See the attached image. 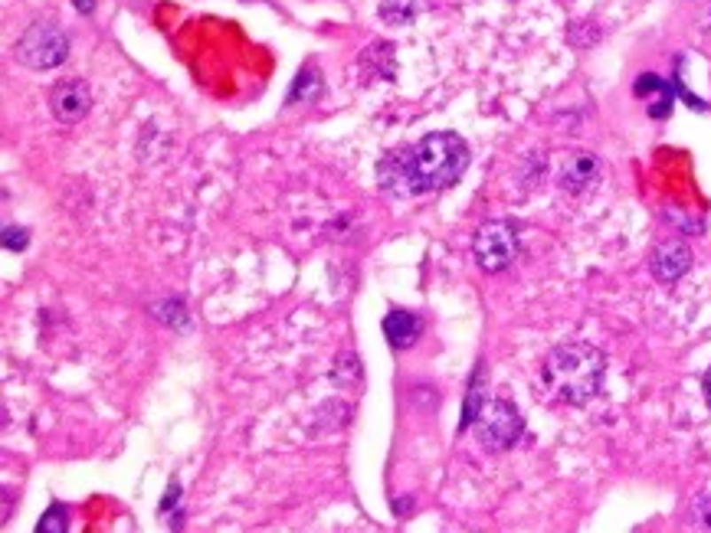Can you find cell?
I'll list each match as a JSON object with an SVG mask.
<instances>
[{
	"label": "cell",
	"mask_w": 711,
	"mask_h": 533,
	"mask_svg": "<svg viewBox=\"0 0 711 533\" xmlns=\"http://www.w3.org/2000/svg\"><path fill=\"white\" fill-rule=\"evenodd\" d=\"M469 167V144L453 131L426 135L413 148L390 151L378 164L380 187L394 197H417L449 187Z\"/></svg>",
	"instance_id": "1"
},
{
	"label": "cell",
	"mask_w": 711,
	"mask_h": 533,
	"mask_svg": "<svg viewBox=\"0 0 711 533\" xmlns=\"http://www.w3.org/2000/svg\"><path fill=\"white\" fill-rule=\"evenodd\" d=\"M541 376H544V386L551 390L554 399L567 406H587L593 396H600V390H604L606 357L593 344H560L544 357Z\"/></svg>",
	"instance_id": "2"
},
{
	"label": "cell",
	"mask_w": 711,
	"mask_h": 533,
	"mask_svg": "<svg viewBox=\"0 0 711 533\" xmlns=\"http://www.w3.org/2000/svg\"><path fill=\"white\" fill-rule=\"evenodd\" d=\"M13 56H17V63L30 66V69H56L69 56V36L56 23L40 20L17 40Z\"/></svg>",
	"instance_id": "3"
},
{
	"label": "cell",
	"mask_w": 711,
	"mask_h": 533,
	"mask_svg": "<svg viewBox=\"0 0 711 533\" xmlns=\"http://www.w3.org/2000/svg\"><path fill=\"white\" fill-rule=\"evenodd\" d=\"M475 436L485 448L505 452L521 436V413L508 399H485L475 413Z\"/></svg>",
	"instance_id": "4"
},
{
	"label": "cell",
	"mask_w": 711,
	"mask_h": 533,
	"mask_svg": "<svg viewBox=\"0 0 711 533\" xmlns=\"http://www.w3.org/2000/svg\"><path fill=\"white\" fill-rule=\"evenodd\" d=\"M475 262L482 272H505L518 259V233L515 226L505 220H492V223L479 226L473 239Z\"/></svg>",
	"instance_id": "5"
},
{
	"label": "cell",
	"mask_w": 711,
	"mask_h": 533,
	"mask_svg": "<svg viewBox=\"0 0 711 533\" xmlns=\"http://www.w3.org/2000/svg\"><path fill=\"white\" fill-rule=\"evenodd\" d=\"M600 181V160L590 151H564L558 160V183L567 193L590 190Z\"/></svg>",
	"instance_id": "6"
},
{
	"label": "cell",
	"mask_w": 711,
	"mask_h": 533,
	"mask_svg": "<svg viewBox=\"0 0 711 533\" xmlns=\"http://www.w3.org/2000/svg\"><path fill=\"white\" fill-rule=\"evenodd\" d=\"M50 108H53V115L63 121V125H76L82 118L89 115V108H92V92L82 79H66L59 86L53 89V96H50Z\"/></svg>",
	"instance_id": "7"
},
{
	"label": "cell",
	"mask_w": 711,
	"mask_h": 533,
	"mask_svg": "<svg viewBox=\"0 0 711 533\" xmlns=\"http://www.w3.org/2000/svg\"><path fill=\"white\" fill-rule=\"evenodd\" d=\"M649 268H652L656 282L676 285V282L691 268V249L682 243V239H666V243H659L656 249H652Z\"/></svg>",
	"instance_id": "8"
},
{
	"label": "cell",
	"mask_w": 711,
	"mask_h": 533,
	"mask_svg": "<svg viewBox=\"0 0 711 533\" xmlns=\"http://www.w3.org/2000/svg\"><path fill=\"white\" fill-rule=\"evenodd\" d=\"M423 331V321L413 314V311H400L394 308L384 318V337L390 341V347H397V351H403V347H413L417 344V337H420Z\"/></svg>",
	"instance_id": "9"
},
{
	"label": "cell",
	"mask_w": 711,
	"mask_h": 533,
	"mask_svg": "<svg viewBox=\"0 0 711 533\" xmlns=\"http://www.w3.org/2000/svg\"><path fill=\"white\" fill-rule=\"evenodd\" d=\"M417 11H420V0H384L380 4V17L387 23H394V27L410 23L417 17Z\"/></svg>",
	"instance_id": "10"
},
{
	"label": "cell",
	"mask_w": 711,
	"mask_h": 533,
	"mask_svg": "<svg viewBox=\"0 0 711 533\" xmlns=\"http://www.w3.org/2000/svg\"><path fill=\"white\" fill-rule=\"evenodd\" d=\"M315 89H318V73H315L312 66H309V69H302V73H299V79H295V86H292V92H289V102H302V96L312 98Z\"/></svg>",
	"instance_id": "11"
},
{
	"label": "cell",
	"mask_w": 711,
	"mask_h": 533,
	"mask_svg": "<svg viewBox=\"0 0 711 533\" xmlns=\"http://www.w3.org/2000/svg\"><path fill=\"white\" fill-rule=\"evenodd\" d=\"M36 530L40 533H63V530H69V511L66 507H50V511L43 514V521L36 523Z\"/></svg>",
	"instance_id": "12"
},
{
	"label": "cell",
	"mask_w": 711,
	"mask_h": 533,
	"mask_svg": "<svg viewBox=\"0 0 711 533\" xmlns=\"http://www.w3.org/2000/svg\"><path fill=\"white\" fill-rule=\"evenodd\" d=\"M636 96L643 98V96H656V98H662V96H672V89L659 79V75H652V73H643L639 79H636Z\"/></svg>",
	"instance_id": "13"
},
{
	"label": "cell",
	"mask_w": 711,
	"mask_h": 533,
	"mask_svg": "<svg viewBox=\"0 0 711 533\" xmlns=\"http://www.w3.org/2000/svg\"><path fill=\"white\" fill-rule=\"evenodd\" d=\"M27 239H30V236H27V229H17V226H7V229H4V245H7L11 252L23 249V245H27Z\"/></svg>",
	"instance_id": "14"
},
{
	"label": "cell",
	"mask_w": 711,
	"mask_h": 533,
	"mask_svg": "<svg viewBox=\"0 0 711 533\" xmlns=\"http://www.w3.org/2000/svg\"><path fill=\"white\" fill-rule=\"evenodd\" d=\"M699 517H701V523L711 527V498H701L699 501Z\"/></svg>",
	"instance_id": "15"
},
{
	"label": "cell",
	"mask_w": 711,
	"mask_h": 533,
	"mask_svg": "<svg viewBox=\"0 0 711 533\" xmlns=\"http://www.w3.org/2000/svg\"><path fill=\"white\" fill-rule=\"evenodd\" d=\"M76 4L79 13H92V7H96V0H73Z\"/></svg>",
	"instance_id": "16"
},
{
	"label": "cell",
	"mask_w": 711,
	"mask_h": 533,
	"mask_svg": "<svg viewBox=\"0 0 711 533\" xmlns=\"http://www.w3.org/2000/svg\"><path fill=\"white\" fill-rule=\"evenodd\" d=\"M705 399H708V406H711V367H708V374H705Z\"/></svg>",
	"instance_id": "17"
},
{
	"label": "cell",
	"mask_w": 711,
	"mask_h": 533,
	"mask_svg": "<svg viewBox=\"0 0 711 533\" xmlns=\"http://www.w3.org/2000/svg\"><path fill=\"white\" fill-rule=\"evenodd\" d=\"M701 27H705V30H711V7H708V13L701 17Z\"/></svg>",
	"instance_id": "18"
}]
</instances>
